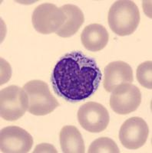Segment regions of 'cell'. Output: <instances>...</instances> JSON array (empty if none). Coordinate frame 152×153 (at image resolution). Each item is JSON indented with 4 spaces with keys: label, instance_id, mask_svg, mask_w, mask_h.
<instances>
[{
    "label": "cell",
    "instance_id": "obj_1",
    "mask_svg": "<svg viewBox=\"0 0 152 153\" xmlns=\"http://www.w3.org/2000/svg\"><path fill=\"white\" fill-rule=\"evenodd\" d=\"M101 78L96 61L81 51H73L61 57L56 63L51 81L58 97L75 103L93 95Z\"/></svg>",
    "mask_w": 152,
    "mask_h": 153
},
{
    "label": "cell",
    "instance_id": "obj_2",
    "mask_svg": "<svg viewBox=\"0 0 152 153\" xmlns=\"http://www.w3.org/2000/svg\"><path fill=\"white\" fill-rule=\"evenodd\" d=\"M140 12L136 4L129 0H119L111 6L108 21L110 28L119 36L133 34L140 22Z\"/></svg>",
    "mask_w": 152,
    "mask_h": 153
},
{
    "label": "cell",
    "instance_id": "obj_3",
    "mask_svg": "<svg viewBox=\"0 0 152 153\" xmlns=\"http://www.w3.org/2000/svg\"><path fill=\"white\" fill-rule=\"evenodd\" d=\"M28 97V111L35 116H46L59 106L49 86L42 80H33L23 86Z\"/></svg>",
    "mask_w": 152,
    "mask_h": 153
},
{
    "label": "cell",
    "instance_id": "obj_4",
    "mask_svg": "<svg viewBox=\"0 0 152 153\" xmlns=\"http://www.w3.org/2000/svg\"><path fill=\"white\" fill-rule=\"evenodd\" d=\"M26 93L19 87L11 85L0 92L1 117L7 121H16L28 110Z\"/></svg>",
    "mask_w": 152,
    "mask_h": 153
},
{
    "label": "cell",
    "instance_id": "obj_5",
    "mask_svg": "<svg viewBox=\"0 0 152 153\" xmlns=\"http://www.w3.org/2000/svg\"><path fill=\"white\" fill-rule=\"evenodd\" d=\"M66 15L55 4L43 3L37 6L31 16L33 27L38 32L49 35L59 30L66 21Z\"/></svg>",
    "mask_w": 152,
    "mask_h": 153
},
{
    "label": "cell",
    "instance_id": "obj_6",
    "mask_svg": "<svg viewBox=\"0 0 152 153\" xmlns=\"http://www.w3.org/2000/svg\"><path fill=\"white\" fill-rule=\"evenodd\" d=\"M78 120L83 129L91 133H98L106 129L109 123V113L101 103L88 102L78 111Z\"/></svg>",
    "mask_w": 152,
    "mask_h": 153
},
{
    "label": "cell",
    "instance_id": "obj_7",
    "mask_svg": "<svg viewBox=\"0 0 152 153\" xmlns=\"http://www.w3.org/2000/svg\"><path fill=\"white\" fill-rule=\"evenodd\" d=\"M142 103V94L138 87L131 84L118 86L110 97V106L114 112L127 115L138 110Z\"/></svg>",
    "mask_w": 152,
    "mask_h": 153
},
{
    "label": "cell",
    "instance_id": "obj_8",
    "mask_svg": "<svg viewBox=\"0 0 152 153\" xmlns=\"http://www.w3.org/2000/svg\"><path fill=\"white\" fill-rule=\"evenodd\" d=\"M33 146V138L19 126L5 127L0 132V149L4 153L28 152Z\"/></svg>",
    "mask_w": 152,
    "mask_h": 153
},
{
    "label": "cell",
    "instance_id": "obj_9",
    "mask_svg": "<svg viewBox=\"0 0 152 153\" xmlns=\"http://www.w3.org/2000/svg\"><path fill=\"white\" fill-rule=\"evenodd\" d=\"M149 135V128L141 117H131L127 120L119 131V139L128 149H138L145 144Z\"/></svg>",
    "mask_w": 152,
    "mask_h": 153
},
{
    "label": "cell",
    "instance_id": "obj_10",
    "mask_svg": "<svg viewBox=\"0 0 152 153\" xmlns=\"http://www.w3.org/2000/svg\"><path fill=\"white\" fill-rule=\"evenodd\" d=\"M105 78L103 86L107 92L112 91L123 84H131L133 80V71L128 64L121 61H114L104 70Z\"/></svg>",
    "mask_w": 152,
    "mask_h": 153
},
{
    "label": "cell",
    "instance_id": "obj_11",
    "mask_svg": "<svg viewBox=\"0 0 152 153\" xmlns=\"http://www.w3.org/2000/svg\"><path fill=\"white\" fill-rule=\"evenodd\" d=\"M109 34L105 26L91 24L85 26L81 34V41L85 48L90 51H99L106 47Z\"/></svg>",
    "mask_w": 152,
    "mask_h": 153
},
{
    "label": "cell",
    "instance_id": "obj_12",
    "mask_svg": "<svg viewBox=\"0 0 152 153\" xmlns=\"http://www.w3.org/2000/svg\"><path fill=\"white\" fill-rule=\"evenodd\" d=\"M61 9L66 15L67 19L65 24L55 33L61 38H69L75 35L84 23V14L78 6L72 4L63 5Z\"/></svg>",
    "mask_w": 152,
    "mask_h": 153
},
{
    "label": "cell",
    "instance_id": "obj_13",
    "mask_svg": "<svg viewBox=\"0 0 152 153\" xmlns=\"http://www.w3.org/2000/svg\"><path fill=\"white\" fill-rule=\"evenodd\" d=\"M59 139L62 152H85V147L82 134L74 126H65L62 127L60 131Z\"/></svg>",
    "mask_w": 152,
    "mask_h": 153
},
{
    "label": "cell",
    "instance_id": "obj_14",
    "mask_svg": "<svg viewBox=\"0 0 152 153\" xmlns=\"http://www.w3.org/2000/svg\"><path fill=\"white\" fill-rule=\"evenodd\" d=\"M88 153H119L118 147L112 139L101 137L95 139L88 149Z\"/></svg>",
    "mask_w": 152,
    "mask_h": 153
},
{
    "label": "cell",
    "instance_id": "obj_15",
    "mask_svg": "<svg viewBox=\"0 0 152 153\" xmlns=\"http://www.w3.org/2000/svg\"><path fill=\"white\" fill-rule=\"evenodd\" d=\"M137 79L142 87L152 89V62L147 61L141 64L137 69Z\"/></svg>",
    "mask_w": 152,
    "mask_h": 153
}]
</instances>
